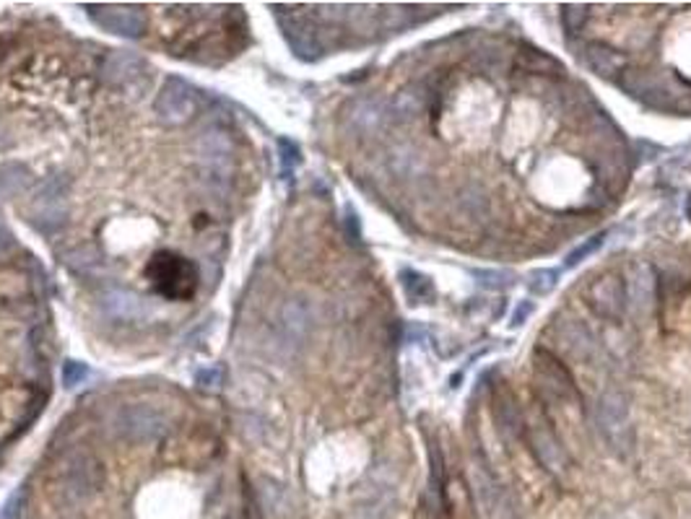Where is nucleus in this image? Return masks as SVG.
I'll return each instance as SVG.
<instances>
[{"label":"nucleus","instance_id":"obj_10","mask_svg":"<svg viewBox=\"0 0 691 519\" xmlns=\"http://www.w3.org/2000/svg\"><path fill=\"white\" fill-rule=\"evenodd\" d=\"M404 286L408 291V296L411 299H416V301H424V299H429L432 296V284H429V278H424V276H416V273H404Z\"/></svg>","mask_w":691,"mask_h":519},{"label":"nucleus","instance_id":"obj_1","mask_svg":"<svg viewBox=\"0 0 691 519\" xmlns=\"http://www.w3.org/2000/svg\"><path fill=\"white\" fill-rule=\"evenodd\" d=\"M151 291L167 301H190L201 286V268L177 250L154 252L144 268Z\"/></svg>","mask_w":691,"mask_h":519},{"label":"nucleus","instance_id":"obj_2","mask_svg":"<svg viewBox=\"0 0 691 519\" xmlns=\"http://www.w3.org/2000/svg\"><path fill=\"white\" fill-rule=\"evenodd\" d=\"M598 426L604 432L605 441H611L613 449H627L632 444L629 429V403L621 392H605L595 408Z\"/></svg>","mask_w":691,"mask_h":519},{"label":"nucleus","instance_id":"obj_4","mask_svg":"<svg viewBox=\"0 0 691 519\" xmlns=\"http://www.w3.org/2000/svg\"><path fill=\"white\" fill-rule=\"evenodd\" d=\"M536 376L541 382V387L546 390L551 398L559 400H572L575 392V382L570 372L564 369V364L559 358H554L548 350H538L536 353Z\"/></svg>","mask_w":691,"mask_h":519},{"label":"nucleus","instance_id":"obj_6","mask_svg":"<svg viewBox=\"0 0 691 519\" xmlns=\"http://www.w3.org/2000/svg\"><path fill=\"white\" fill-rule=\"evenodd\" d=\"M653 293H655V276H653L650 265H645V262L634 265L629 270V284H627V304L637 315H645L653 304Z\"/></svg>","mask_w":691,"mask_h":519},{"label":"nucleus","instance_id":"obj_13","mask_svg":"<svg viewBox=\"0 0 691 519\" xmlns=\"http://www.w3.org/2000/svg\"><path fill=\"white\" fill-rule=\"evenodd\" d=\"M554 284H556V273H551V270H538L530 276V289L536 293H548L554 289Z\"/></svg>","mask_w":691,"mask_h":519},{"label":"nucleus","instance_id":"obj_3","mask_svg":"<svg viewBox=\"0 0 691 519\" xmlns=\"http://www.w3.org/2000/svg\"><path fill=\"white\" fill-rule=\"evenodd\" d=\"M590 309L604 319H619L627 309V293L616 276H601L587 291Z\"/></svg>","mask_w":691,"mask_h":519},{"label":"nucleus","instance_id":"obj_14","mask_svg":"<svg viewBox=\"0 0 691 519\" xmlns=\"http://www.w3.org/2000/svg\"><path fill=\"white\" fill-rule=\"evenodd\" d=\"M601 244H604V236H595V239H590L587 244H582L579 250H575V252H572V255L567 258V268H575L579 260H585V258H587V255H593V252H595V250H598Z\"/></svg>","mask_w":691,"mask_h":519},{"label":"nucleus","instance_id":"obj_5","mask_svg":"<svg viewBox=\"0 0 691 519\" xmlns=\"http://www.w3.org/2000/svg\"><path fill=\"white\" fill-rule=\"evenodd\" d=\"M528 439H530V449L536 452L538 462L548 467L551 473H562L567 467V455H564L559 439L554 436L548 426H533L528 432Z\"/></svg>","mask_w":691,"mask_h":519},{"label":"nucleus","instance_id":"obj_9","mask_svg":"<svg viewBox=\"0 0 691 519\" xmlns=\"http://www.w3.org/2000/svg\"><path fill=\"white\" fill-rule=\"evenodd\" d=\"M496 416H499L502 429H504L507 433H520L522 432V426H525V421H522V416H520L518 405L512 403L510 398H496Z\"/></svg>","mask_w":691,"mask_h":519},{"label":"nucleus","instance_id":"obj_11","mask_svg":"<svg viewBox=\"0 0 691 519\" xmlns=\"http://www.w3.org/2000/svg\"><path fill=\"white\" fill-rule=\"evenodd\" d=\"M421 112V99L413 94V91H404L395 102V115L404 117V119H411Z\"/></svg>","mask_w":691,"mask_h":519},{"label":"nucleus","instance_id":"obj_8","mask_svg":"<svg viewBox=\"0 0 691 519\" xmlns=\"http://www.w3.org/2000/svg\"><path fill=\"white\" fill-rule=\"evenodd\" d=\"M559 341L567 346L570 353H575V356H587V353L593 350L590 333H587L585 327H579L577 322H564V325L559 327Z\"/></svg>","mask_w":691,"mask_h":519},{"label":"nucleus","instance_id":"obj_7","mask_svg":"<svg viewBox=\"0 0 691 519\" xmlns=\"http://www.w3.org/2000/svg\"><path fill=\"white\" fill-rule=\"evenodd\" d=\"M587 65L593 68V73H598L604 78H613L627 65V60L621 53H616L613 47H608L604 42H590L587 45Z\"/></svg>","mask_w":691,"mask_h":519},{"label":"nucleus","instance_id":"obj_12","mask_svg":"<svg viewBox=\"0 0 691 519\" xmlns=\"http://www.w3.org/2000/svg\"><path fill=\"white\" fill-rule=\"evenodd\" d=\"M585 21H587V8L585 5H567L564 8V27L570 34H577Z\"/></svg>","mask_w":691,"mask_h":519}]
</instances>
